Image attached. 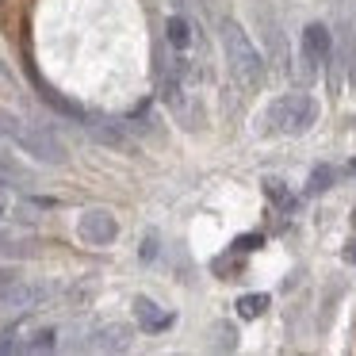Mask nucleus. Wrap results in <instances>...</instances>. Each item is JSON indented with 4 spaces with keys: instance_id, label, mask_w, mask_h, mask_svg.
<instances>
[{
    "instance_id": "nucleus-6",
    "label": "nucleus",
    "mask_w": 356,
    "mask_h": 356,
    "mask_svg": "<svg viewBox=\"0 0 356 356\" xmlns=\"http://www.w3.org/2000/svg\"><path fill=\"white\" fill-rule=\"evenodd\" d=\"M77 238L85 241V245H96V249L111 245V241L119 238L115 215H111V211H104V207H88L85 215L77 218Z\"/></svg>"
},
{
    "instance_id": "nucleus-17",
    "label": "nucleus",
    "mask_w": 356,
    "mask_h": 356,
    "mask_svg": "<svg viewBox=\"0 0 356 356\" xmlns=\"http://www.w3.org/2000/svg\"><path fill=\"white\" fill-rule=\"evenodd\" d=\"M50 348H58V330H35L24 341V353H50Z\"/></svg>"
},
{
    "instance_id": "nucleus-18",
    "label": "nucleus",
    "mask_w": 356,
    "mask_h": 356,
    "mask_svg": "<svg viewBox=\"0 0 356 356\" xmlns=\"http://www.w3.org/2000/svg\"><path fill=\"white\" fill-rule=\"evenodd\" d=\"M268 310V295H241L238 299V314L241 318H261Z\"/></svg>"
},
{
    "instance_id": "nucleus-3",
    "label": "nucleus",
    "mask_w": 356,
    "mask_h": 356,
    "mask_svg": "<svg viewBox=\"0 0 356 356\" xmlns=\"http://www.w3.org/2000/svg\"><path fill=\"white\" fill-rule=\"evenodd\" d=\"M0 138L12 142L16 149H24V154L35 157L39 165H65V161H70V149H65V142L58 138L50 127L27 123V119L12 115L8 108H0Z\"/></svg>"
},
{
    "instance_id": "nucleus-27",
    "label": "nucleus",
    "mask_w": 356,
    "mask_h": 356,
    "mask_svg": "<svg viewBox=\"0 0 356 356\" xmlns=\"http://www.w3.org/2000/svg\"><path fill=\"white\" fill-rule=\"evenodd\" d=\"M348 172H356V161H353V165H348Z\"/></svg>"
},
{
    "instance_id": "nucleus-23",
    "label": "nucleus",
    "mask_w": 356,
    "mask_h": 356,
    "mask_svg": "<svg viewBox=\"0 0 356 356\" xmlns=\"http://www.w3.org/2000/svg\"><path fill=\"white\" fill-rule=\"evenodd\" d=\"M154 253H157V238L149 234V238H146V245H142V257H146V261H154Z\"/></svg>"
},
{
    "instance_id": "nucleus-13",
    "label": "nucleus",
    "mask_w": 356,
    "mask_h": 356,
    "mask_svg": "<svg viewBox=\"0 0 356 356\" xmlns=\"http://www.w3.org/2000/svg\"><path fill=\"white\" fill-rule=\"evenodd\" d=\"M39 253H42L39 238H16V234L0 230V257H4V261H31V257H39Z\"/></svg>"
},
{
    "instance_id": "nucleus-14",
    "label": "nucleus",
    "mask_w": 356,
    "mask_h": 356,
    "mask_svg": "<svg viewBox=\"0 0 356 356\" xmlns=\"http://www.w3.org/2000/svg\"><path fill=\"white\" fill-rule=\"evenodd\" d=\"M261 192L268 195V200L276 203L280 211H295V207H299V200H295V192L284 184V180H276V177H264V180H261Z\"/></svg>"
},
{
    "instance_id": "nucleus-9",
    "label": "nucleus",
    "mask_w": 356,
    "mask_h": 356,
    "mask_svg": "<svg viewBox=\"0 0 356 356\" xmlns=\"http://www.w3.org/2000/svg\"><path fill=\"white\" fill-rule=\"evenodd\" d=\"M50 299V284H12L8 291L0 295V302L4 307H16V310H35V307H42V302Z\"/></svg>"
},
{
    "instance_id": "nucleus-16",
    "label": "nucleus",
    "mask_w": 356,
    "mask_h": 356,
    "mask_svg": "<svg viewBox=\"0 0 356 356\" xmlns=\"http://www.w3.org/2000/svg\"><path fill=\"white\" fill-rule=\"evenodd\" d=\"M333 184H337V169L318 165V169L310 172V180H307V195H318V192H325V188H333Z\"/></svg>"
},
{
    "instance_id": "nucleus-19",
    "label": "nucleus",
    "mask_w": 356,
    "mask_h": 356,
    "mask_svg": "<svg viewBox=\"0 0 356 356\" xmlns=\"http://www.w3.org/2000/svg\"><path fill=\"white\" fill-rule=\"evenodd\" d=\"M4 353H24V330H19V325L0 330V356Z\"/></svg>"
},
{
    "instance_id": "nucleus-8",
    "label": "nucleus",
    "mask_w": 356,
    "mask_h": 356,
    "mask_svg": "<svg viewBox=\"0 0 356 356\" xmlns=\"http://www.w3.org/2000/svg\"><path fill=\"white\" fill-rule=\"evenodd\" d=\"M131 345H134V330L131 325H119V322L92 330L85 341V348H96V353H127Z\"/></svg>"
},
{
    "instance_id": "nucleus-5",
    "label": "nucleus",
    "mask_w": 356,
    "mask_h": 356,
    "mask_svg": "<svg viewBox=\"0 0 356 356\" xmlns=\"http://www.w3.org/2000/svg\"><path fill=\"white\" fill-rule=\"evenodd\" d=\"M299 58L307 65V73H318V70H333L337 62V42H333V31L330 24H307L299 35Z\"/></svg>"
},
{
    "instance_id": "nucleus-26",
    "label": "nucleus",
    "mask_w": 356,
    "mask_h": 356,
    "mask_svg": "<svg viewBox=\"0 0 356 356\" xmlns=\"http://www.w3.org/2000/svg\"><path fill=\"white\" fill-rule=\"evenodd\" d=\"M4 188H8V177H0V192H4Z\"/></svg>"
},
{
    "instance_id": "nucleus-11",
    "label": "nucleus",
    "mask_w": 356,
    "mask_h": 356,
    "mask_svg": "<svg viewBox=\"0 0 356 356\" xmlns=\"http://www.w3.org/2000/svg\"><path fill=\"white\" fill-rule=\"evenodd\" d=\"M88 134H92L100 146H111V149H123V154H131L134 149V142H131V134L123 131V123H108V119H88Z\"/></svg>"
},
{
    "instance_id": "nucleus-21",
    "label": "nucleus",
    "mask_w": 356,
    "mask_h": 356,
    "mask_svg": "<svg viewBox=\"0 0 356 356\" xmlns=\"http://www.w3.org/2000/svg\"><path fill=\"white\" fill-rule=\"evenodd\" d=\"M230 257H234V253H230ZM230 257H218V261L211 264V268H215V272H218V276H222V280H230L234 272H241V261H230Z\"/></svg>"
},
{
    "instance_id": "nucleus-25",
    "label": "nucleus",
    "mask_w": 356,
    "mask_h": 356,
    "mask_svg": "<svg viewBox=\"0 0 356 356\" xmlns=\"http://www.w3.org/2000/svg\"><path fill=\"white\" fill-rule=\"evenodd\" d=\"M345 261L356 264V241H348V245H345Z\"/></svg>"
},
{
    "instance_id": "nucleus-7",
    "label": "nucleus",
    "mask_w": 356,
    "mask_h": 356,
    "mask_svg": "<svg viewBox=\"0 0 356 356\" xmlns=\"http://www.w3.org/2000/svg\"><path fill=\"white\" fill-rule=\"evenodd\" d=\"M257 24H261V35H264V58L287 70V39H284V27H280V19H276L268 0L257 4Z\"/></svg>"
},
{
    "instance_id": "nucleus-2",
    "label": "nucleus",
    "mask_w": 356,
    "mask_h": 356,
    "mask_svg": "<svg viewBox=\"0 0 356 356\" xmlns=\"http://www.w3.org/2000/svg\"><path fill=\"white\" fill-rule=\"evenodd\" d=\"M318 115H322V108H318L314 96L295 88V92L276 96V100L257 115V134H261V138H276V134L299 138V134H307L310 127L318 123Z\"/></svg>"
},
{
    "instance_id": "nucleus-24",
    "label": "nucleus",
    "mask_w": 356,
    "mask_h": 356,
    "mask_svg": "<svg viewBox=\"0 0 356 356\" xmlns=\"http://www.w3.org/2000/svg\"><path fill=\"white\" fill-rule=\"evenodd\" d=\"M4 218H12V203L0 195V222H4Z\"/></svg>"
},
{
    "instance_id": "nucleus-22",
    "label": "nucleus",
    "mask_w": 356,
    "mask_h": 356,
    "mask_svg": "<svg viewBox=\"0 0 356 356\" xmlns=\"http://www.w3.org/2000/svg\"><path fill=\"white\" fill-rule=\"evenodd\" d=\"M12 284H19V272L16 268H0V295L8 291Z\"/></svg>"
},
{
    "instance_id": "nucleus-1",
    "label": "nucleus",
    "mask_w": 356,
    "mask_h": 356,
    "mask_svg": "<svg viewBox=\"0 0 356 356\" xmlns=\"http://www.w3.org/2000/svg\"><path fill=\"white\" fill-rule=\"evenodd\" d=\"M218 42H222V54H226V70H230L234 85L245 88V92H257L268 77V58L257 50V42L249 39V31L230 16H218Z\"/></svg>"
},
{
    "instance_id": "nucleus-28",
    "label": "nucleus",
    "mask_w": 356,
    "mask_h": 356,
    "mask_svg": "<svg viewBox=\"0 0 356 356\" xmlns=\"http://www.w3.org/2000/svg\"><path fill=\"white\" fill-rule=\"evenodd\" d=\"M353 226H356V211H353Z\"/></svg>"
},
{
    "instance_id": "nucleus-15",
    "label": "nucleus",
    "mask_w": 356,
    "mask_h": 356,
    "mask_svg": "<svg viewBox=\"0 0 356 356\" xmlns=\"http://www.w3.org/2000/svg\"><path fill=\"white\" fill-rule=\"evenodd\" d=\"M0 177H8V180H19V184H31V172L24 169V165L16 161V157L8 154V149L0 146Z\"/></svg>"
},
{
    "instance_id": "nucleus-10",
    "label": "nucleus",
    "mask_w": 356,
    "mask_h": 356,
    "mask_svg": "<svg viewBox=\"0 0 356 356\" xmlns=\"http://www.w3.org/2000/svg\"><path fill=\"white\" fill-rule=\"evenodd\" d=\"M134 318H138V325L146 333H165L172 322H177V314H172V310L157 307L154 299H146V295H138V299H134Z\"/></svg>"
},
{
    "instance_id": "nucleus-12",
    "label": "nucleus",
    "mask_w": 356,
    "mask_h": 356,
    "mask_svg": "<svg viewBox=\"0 0 356 356\" xmlns=\"http://www.w3.org/2000/svg\"><path fill=\"white\" fill-rule=\"evenodd\" d=\"M195 39H200V35H195V24L184 16V12H177V16H169V19H165V42H169L172 50L188 54V50L195 47Z\"/></svg>"
},
{
    "instance_id": "nucleus-4",
    "label": "nucleus",
    "mask_w": 356,
    "mask_h": 356,
    "mask_svg": "<svg viewBox=\"0 0 356 356\" xmlns=\"http://www.w3.org/2000/svg\"><path fill=\"white\" fill-rule=\"evenodd\" d=\"M157 62H161L157 65V96H161V104L169 108L172 123H180L188 134H195L207 123V111H203V104L188 92V77L161 54V50H157Z\"/></svg>"
},
{
    "instance_id": "nucleus-20",
    "label": "nucleus",
    "mask_w": 356,
    "mask_h": 356,
    "mask_svg": "<svg viewBox=\"0 0 356 356\" xmlns=\"http://www.w3.org/2000/svg\"><path fill=\"white\" fill-rule=\"evenodd\" d=\"M264 245V234H241V238H234V253H253V249Z\"/></svg>"
}]
</instances>
